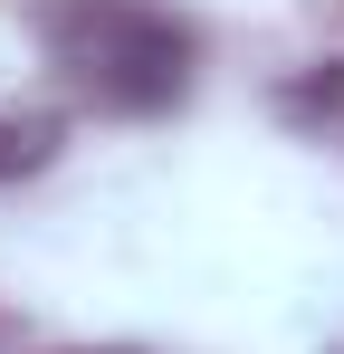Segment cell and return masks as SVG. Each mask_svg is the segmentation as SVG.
Returning <instances> with one entry per match:
<instances>
[{
    "mask_svg": "<svg viewBox=\"0 0 344 354\" xmlns=\"http://www.w3.org/2000/svg\"><path fill=\"white\" fill-rule=\"evenodd\" d=\"M48 67L106 115H163L191 86V39L153 0H48Z\"/></svg>",
    "mask_w": 344,
    "mask_h": 354,
    "instance_id": "6da1fadb",
    "label": "cell"
},
{
    "mask_svg": "<svg viewBox=\"0 0 344 354\" xmlns=\"http://www.w3.org/2000/svg\"><path fill=\"white\" fill-rule=\"evenodd\" d=\"M287 115H296V124H316V134H335V144H344V58L306 67V77L287 86Z\"/></svg>",
    "mask_w": 344,
    "mask_h": 354,
    "instance_id": "7a4b0ae2",
    "label": "cell"
}]
</instances>
